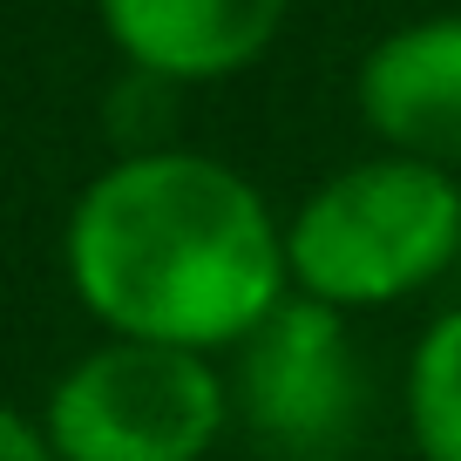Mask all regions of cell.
<instances>
[{"instance_id":"52a82bcc","label":"cell","mask_w":461,"mask_h":461,"mask_svg":"<svg viewBox=\"0 0 461 461\" xmlns=\"http://www.w3.org/2000/svg\"><path fill=\"white\" fill-rule=\"evenodd\" d=\"M407 420L428 461H461V305L420 332L407 366Z\"/></svg>"},{"instance_id":"8992f818","label":"cell","mask_w":461,"mask_h":461,"mask_svg":"<svg viewBox=\"0 0 461 461\" xmlns=\"http://www.w3.org/2000/svg\"><path fill=\"white\" fill-rule=\"evenodd\" d=\"M122 61L157 82H224L278 41L292 0H95Z\"/></svg>"},{"instance_id":"3957f363","label":"cell","mask_w":461,"mask_h":461,"mask_svg":"<svg viewBox=\"0 0 461 461\" xmlns=\"http://www.w3.org/2000/svg\"><path fill=\"white\" fill-rule=\"evenodd\" d=\"M224 407L230 393L203 353L115 339L55 380L41 434L55 461H203Z\"/></svg>"},{"instance_id":"ba28073f","label":"cell","mask_w":461,"mask_h":461,"mask_svg":"<svg viewBox=\"0 0 461 461\" xmlns=\"http://www.w3.org/2000/svg\"><path fill=\"white\" fill-rule=\"evenodd\" d=\"M0 461H55L48 455V434L34 420H21L7 401H0Z\"/></svg>"},{"instance_id":"277c9868","label":"cell","mask_w":461,"mask_h":461,"mask_svg":"<svg viewBox=\"0 0 461 461\" xmlns=\"http://www.w3.org/2000/svg\"><path fill=\"white\" fill-rule=\"evenodd\" d=\"M238 401L258 441L285 461H326L360 434V360L339 312L319 299H285L245 339Z\"/></svg>"},{"instance_id":"7a4b0ae2","label":"cell","mask_w":461,"mask_h":461,"mask_svg":"<svg viewBox=\"0 0 461 461\" xmlns=\"http://www.w3.org/2000/svg\"><path fill=\"white\" fill-rule=\"evenodd\" d=\"M461 251V190L414 157H374L326 176L285 224V272L299 299L332 312L387 305L434 285Z\"/></svg>"},{"instance_id":"5b68a950","label":"cell","mask_w":461,"mask_h":461,"mask_svg":"<svg viewBox=\"0 0 461 461\" xmlns=\"http://www.w3.org/2000/svg\"><path fill=\"white\" fill-rule=\"evenodd\" d=\"M360 115L393 157L461 170V14L393 28L360 61Z\"/></svg>"},{"instance_id":"6da1fadb","label":"cell","mask_w":461,"mask_h":461,"mask_svg":"<svg viewBox=\"0 0 461 461\" xmlns=\"http://www.w3.org/2000/svg\"><path fill=\"white\" fill-rule=\"evenodd\" d=\"M75 299L143 346H238L285 305V230L217 157H122L68 211Z\"/></svg>"}]
</instances>
